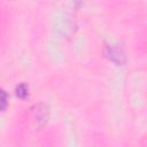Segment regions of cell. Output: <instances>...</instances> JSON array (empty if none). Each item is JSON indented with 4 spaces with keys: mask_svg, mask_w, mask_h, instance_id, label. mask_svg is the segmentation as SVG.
<instances>
[{
    "mask_svg": "<svg viewBox=\"0 0 147 147\" xmlns=\"http://www.w3.org/2000/svg\"><path fill=\"white\" fill-rule=\"evenodd\" d=\"M48 107L44 103L33 106L30 109V122L36 130L41 129L48 119Z\"/></svg>",
    "mask_w": 147,
    "mask_h": 147,
    "instance_id": "obj_1",
    "label": "cell"
},
{
    "mask_svg": "<svg viewBox=\"0 0 147 147\" xmlns=\"http://www.w3.org/2000/svg\"><path fill=\"white\" fill-rule=\"evenodd\" d=\"M105 54L111 62H114L117 65H123L126 62V57H125L124 52L118 47L107 46L105 49Z\"/></svg>",
    "mask_w": 147,
    "mask_h": 147,
    "instance_id": "obj_2",
    "label": "cell"
},
{
    "mask_svg": "<svg viewBox=\"0 0 147 147\" xmlns=\"http://www.w3.org/2000/svg\"><path fill=\"white\" fill-rule=\"evenodd\" d=\"M7 105H8V95L2 88H0V111H3L7 108Z\"/></svg>",
    "mask_w": 147,
    "mask_h": 147,
    "instance_id": "obj_4",
    "label": "cell"
},
{
    "mask_svg": "<svg viewBox=\"0 0 147 147\" xmlns=\"http://www.w3.org/2000/svg\"><path fill=\"white\" fill-rule=\"evenodd\" d=\"M16 95L20 98V99H25V98H28V95H29V87H28V85L25 84V83H21V84H18L17 86H16Z\"/></svg>",
    "mask_w": 147,
    "mask_h": 147,
    "instance_id": "obj_3",
    "label": "cell"
}]
</instances>
